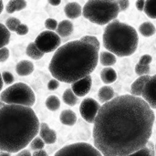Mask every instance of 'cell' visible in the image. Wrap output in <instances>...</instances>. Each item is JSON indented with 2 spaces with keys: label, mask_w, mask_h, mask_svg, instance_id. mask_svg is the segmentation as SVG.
<instances>
[{
  "label": "cell",
  "mask_w": 156,
  "mask_h": 156,
  "mask_svg": "<svg viewBox=\"0 0 156 156\" xmlns=\"http://www.w3.org/2000/svg\"><path fill=\"white\" fill-rule=\"evenodd\" d=\"M34 69V64L32 63V61L29 60H21L16 66V71L20 77H25L32 74Z\"/></svg>",
  "instance_id": "4fadbf2b"
},
{
  "label": "cell",
  "mask_w": 156,
  "mask_h": 156,
  "mask_svg": "<svg viewBox=\"0 0 156 156\" xmlns=\"http://www.w3.org/2000/svg\"><path fill=\"white\" fill-rule=\"evenodd\" d=\"M30 148L32 151H37V150H40V149H44L45 147V143L43 142V140L40 137H34L32 139V141L29 143Z\"/></svg>",
  "instance_id": "83f0119b"
},
{
  "label": "cell",
  "mask_w": 156,
  "mask_h": 156,
  "mask_svg": "<svg viewBox=\"0 0 156 156\" xmlns=\"http://www.w3.org/2000/svg\"><path fill=\"white\" fill-rule=\"evenodd\" d=\"M102 104L93 122L94 146L102 155H133L146 145L155 114L144 100L126 94Z\"/></svg>",
  "instance_id": "6da1fadb"
},
{
  "label": "cell",
  "mask_w": 156,
  "mask_h": 156,
  "mask_svg": "<svg viewBox=\"0 0 156 156\" xmlns=\"http://www.w3.org/2000/svg\"><path fill=\"white\" fill-rule=\"evenodd\" d=\"M151 76L149 75H143L140 76L131 86V94L133 96H138L140 97L143 91V89L145 85V83L147 82V80L150 79Z\"/></svg>",
  "instance_id": "2e32d148"
},
{
  "label": "cell",
  "mask_w": 156,
  "mask_h": 156,
  "mask_svg": "<svg viewBox=\"0 0 156 156\" xmlns=\"http://www.w3.org/2000/svg\"><path fill=\"white\" fill-rule=\"evenodd\" d=\"M59 121L64 125L73 126L77 122V115L71 110H64L59 115Z\"/></svg>",
  "instance_id": "e0dca14e"
},
{
  "label": "cell",
  "mask_w": 156,
  "mask_h": 156,
  "mask_svg": "<svg viewBox=\"0 0 156 156\" xmlns=\"http://www.w3.org/2000/svg\"><path fill=\"white\" fill-rule=\"evenodd\" d=\"M144 3H145V0H137L136 1V8L139 11H144Z\"/></svg>",
  "instance_id": "ab89813d"
},
{
  "label": "cell",
  "mask_w": 156,
  "mask_h": 156,
  "mask_svg": "<svg viewBox=\"0 0 156 156\" xmlns=\"http://www.w3.org/2000/svg\"><path fill=\"white\" fill-rule=\"evenodd\" d=\"M5 102H3V101H0V108H1V107H2V106H4V105H5Z\"/></svg>",
  "instance_id": "7dc6e473"
},
{
  "label": "cell",
  "mask_w": 156,
  "mask_h": 156,
  "mask_svg": "<svg viewBox=\"0 0 156 156\" xmlns=\"http://www.w3.org/2000/svg\"><path fill=\"white\" fill-rule=\"evenodd\" d=\"M0 101L6 104L32 107L36 102V96L28 85L23 82H18L10 85L3 90L0 93Z\"/></svg>",
  "instance_id": "8992f818"
},
{
  "label": "cell",
  "mask_w": 156,
  "mask_h": 156,
  "mask_svg": "<svg viewBox=\"0 0 156 156\" xmlns=\"http://www.w3.org/2000/svg\"><path fill=\"white\" fill-rule=\"evenodd\" d=\"M155 83H156V76H152L145 83L141 96L142 99L144 100L149 106L153 109H156V101H155Z\"/></svg>",
  "instance_id": "30bf717a"
},
{
  "label": "cell",
  "mask_w": 156,
  "mask_h": 156,
  "mask_svg": "<svg viewBox=\"0 0 156 156\" xmlns=\"http://www.w3.org/2000/svg\"><path fill=\"white\" fill-rule=\"evenodd\" d=\"M156 0H145L144 11L152 19L156 18V10H155Z\"/></svg>",
  "instance_id": "4316f807"
},
{
  "label": "cell",
  "mask_w": 156,
  "mask_h": 156,
  "mask_svg": "<svg viewBox=\"0 0 156 156\" xmlns=\"http://www.w3.org/2000/svg\"><path fill=\"white\" fill-rule=\"evenodd\" d=\"M119 13L116 0H88L82 9V15L86 19L100 26L116 19Z\"/></svg>",
  "instance_id": "5b68a950"
},
{
  "label": "cell",
  "mask_w": 156,
  "mask_h": 156,
  "mask_svg": "<svg viewBox=\"0 0 156 156\" xmlns=\"http://www.w3.org/2000/svg\"><path fill=\"white\" fill-rule=\"evenodd\" d=\"M15 32L19 36H25V35H27L28 33V27L27 25H25V24L20 23L17 26V27L16 28Z\"/></svg>",
  "instance_id": "e575fe53"
},
{
  "label": "cell",
  "mask_w": 156,
  "mask_h": 156,
  "mask_svg": "<svg viewBox=\"0 0 156 156\" xmlns=\"http://www.w3.org/2000/svg\"><path fill=\"white\" fill-rule=\"evenodd\" d=\"M48 3H49L51 5H53V6H58V5H59L60 3H61V0H48Z\"/></svg>",
  "instance_id": "7bdbcfd3"
},
{
  "label": "cell",
  "mask_w": 156,
  "mask_h": 156,
  "mask_svg": "<svg viewBox=\"0 0 156 156\" xmlns=\"http://www.w3.org/2000/svg\"><path fill=\"white\" fill-rule=\"evenodd\" d=\"M64 11L67 17L70 19H76L80 17L82 14V8L80 5L76 2H70L68 5H66Z\"/></svg>",
  "instance_id": "5bb4252c"
},
{
  "label": "cell",
  "mask_w": 156,
  "mask_h": 156,
  "mask_svg": "<svg viewBox=\"0 0 156 156\" xmlns=\"http://www.w3.org/2000/svg\"><path fill=\"white\" fill-rule=\"evenodd\" d=\"M16 154L18 156H31L32 155V154L29 152V151H27V150H25V149H22V150H20L19 152H17L16 153Z\"/></svg>",
  "instance_id": "b9f144b4"
},
{
  "label": "cell",
  "mask_w": 156,
  "mask_h": 156,
  "mask_svg": "<svg viewBox=\"0 0 156 156\" xmlns=\"http://www.w3.org/2000/svg\"><path fill=\"white\" fill-rule=\"evenodd\" d=\"M33 156H48L47 152L44 150V149H40V150H37V151H34V153L32 154Z\"/></svg>",
  "instance_id": "60d3db41"
},
{
  "label": "cell",
  "mask_w": 156,
  "mask_h": 156,
  "mask_svg": "<svg viewBox=\"0 0 156 156\" xmlns=\"http://www.w3.org/2000/svg\"><path fill=\"white\" fill-rule=\"evenodd\" d=\"M139 32L146 37H152L155 34V27L151 22H144L139 27Z\"/></svg>",
  "instance_id": "cb8c5ba5"
},
{
  "label": "cell",
  "mask_w": 156,
  "mask_h": 156,
  "mask_svg": "<svg viewBox=\"0 0 156 156\" xmlns=\"http://www.w3.org/2000/svg\"><path fill=\"white\" fill-rule=\"evenodd\" d=\"M114 90L111 86H103L100 89L98 98L101 103H105L114 98Z\"/></svg>",
  "instance_id": "ac0fdd59"
},
{
  "label": "cell",
  "mask_w": 156,
  "mask_h": 156,
  "mask_svg": "<svg viewBox=\"0 0 156 156\" xmlns=\"http://www.w3.org/2000/svg\"><path fill=\"white\" fill-rule=\"evenodd\" d=\"M11 154H10V153H8V152L0 150V156H10Z\"/></svg>",
  "instance_id": "ee69618b"
},
{
  "label": "cell",
  "mask_w": 156,
  "mask_h": 156,
  "mask_svg": "<svg viewBox=\"0 0 156 156\" xmlns=\"http://www.w3.org/2000/svg\"><path fill=\"white\" fill-rule=\"evenodd\" d=\"M3 85H4V81H3V79H2V75H1V72H0V92L3 89Z\"/></svg>",
  "instance_id": "f6af8a7d"
},
{
  "label": "cell",
  "mask_w": 156,
  "mask_h": 156,
  "mask_svg": "<svg viewBox=\"0 0 156 156\" xmlns=\"http://www.w3.org/2000/svg\"><path fill=\"white\" fill-rule=\"evenodd\" d=\"M39 120L31 107L5 104L0 108V150L16 154L39 131Z\"/></svg>",
  "instance_id": "3957f363"
},
{
  "label": "cell",
  "mask_w": 156,
  "mask_h": 156,
  "mask_svg": "<svg viewBox=\"0 0 156 156\" xmlns=\"http://www.w3.org/2000/svg\"><path fill=\"white\" fill-rule=\"evenodd\" d=\"M150 65H142V64H137L135 66V73L139 76L143 75H148L151 71L150 69Z\"/></svg>",
  "instance_id": "f546056e"
},
{
  "label": "cell",
  "mask_w": 156,
  "mask_h": 156,
  "mask_svg": "<svg viewBox=\"0 0 156 156\" xmlns=\"http://www.w3.org/2000/svg\"><path fill=\"white\" fill-rule=\"evenodd\" d=\"M80 40L85 41V42H88V43L95 46L98 48H100V47H101V44H100L99 39L96 37H93V36H84V37H82L80 38Z\"/></svg>",
  "instance_id": "1f68e13d"
},
{
  "label": "cell",
  "mask_w": 156,
  "mask_h": 156,
  "mask_svg": "<svg viewBox=\"0 0 156 156\" xmlns=\"http://www.w3.org/2000/svg\"><path fill=\"white\" fill-rule=\"evenodd\" d=\"M120 11H125L130 6V1L129 0H116Z\"/></svg>",
  "instance_id": "74e56055"
},
{
  "label": "cell",
  "mask_w": 156,
  "mask_h": 156,
  "mask_svg": "<svg viewBox=\"0 0 156 156\" xmlns=\"http://www.w3.org/2000/svg\"><path fill=\"white\" fill-rule=\"evenodd\" d=\"M26 7H27L26 0H10L5 6V11L8 14H13L16 11H21Z\"/></svg>",
  "instance_id": "44dd1931"
},
{
  "label": "cell",
  "mask_w": 156,
  "mask_h": 156,
  "mask_svg": "<svg viewBox=\"0 0 156 156\" xmlns=\"http://www.w3.org/2000/svg\"><path fill=\"white\" fill-rule=\"evenodd\" d=\"M102 40L108 51L122 58L129 57L136 51L139 37L134 27L113 19L106 26Z\"/></svg>",
  "instance_id": "277c9868"
},
{
  "label": "cell",
  "mask_w": 156,
  "mask_h": 156,
  "mask_svg": "<svg viewBox=\"0 0 156 156\" xmlns=\"http://www.w3.org/2000/svg\"><path fill=\"white\" fill-rule=\"evenodd\" d=\"M133 155H144V156H154V150L149 148L147 145H144L143 148L139 149L138 151H136L135 153L133 154Z\"/></svg>",
  "instance_id": "4dcf8cb0"
},
{
  "label": "cell",
  "mask_w": 156,
  "mask_h": 156,
  "mask_svg": "<svg viewBox=\"0 0 156 156\" xmlns=\"http://www.w3.org/2000/svg\"><path fill=\"white\" fill-rule=\"evenodd\" d=\"M3 9H4V5H3V1H2V0H0V14L2 13Z\"/></svg>",
  "instance_id": "bcb514c9"
},
{
  "label": "cell",
  "mask_w": 156,
  "mask_h": 156,
  "mask_svg": "<svg viewBox=\"0 0 156 156\" xmlns=\"http://www.w3.org/2000/svg\"><path fill=\"white\" fill-rule=\"evenodd\" d=\"M101 79L105 84H112L117 80V73L112 68L106 67L101 72Z\"/></svg>",
  "instance_id": "ffe728a7"
},
{
  "label": "cell",
  "mask_w": 156,
  "mask_h": 156,
  "mask_svg": "<svg viewBox=\"0 0 156 156\" xmlns=\"http://www.w3.org/2000/svg\"><path fill=\"white\" fill-rule=\"evenodd\" d=\"M91 85H92V79L90 75H88L84 78H81L72 82L71 90L78 97H84L90 92L91 89Z\"/></svg>",
  "instance_id": "8fae6325"
},
{
  "label": "cell",
  "mask_w": 156,
  "mask_h": 156,
  "mask_svg": "<svg viewBox=\"0 0 156 156\" xmlns=\"http://www.w3.org/2000/svg\"><path fill=\"white\" fill-rule=\"evenodd\" d=\"M99 61L104 67H111L113 66L117 59L114 54L110 51H102L99 53Z\"/></svg>",
  "instance_id": "d6986e66"
},
{
  "label": "cell",
  "mask_w": 156,
  "mask_h": 156,
  "mask_svg": "<svg viewBox=\"0 0 156 156\" xmlns=\"http://www.w3.org/2000/svg\"><path fill=\"white\" fill-rule=\"evenodd\" d=\"M61 43L60 37L51 30H46L41 32L35 40V44L37 48L45 53H49L56 50Z\"/></svg>",
  "instance_id": "ba28073f"
},
{
  "label": "cell",
  "mask_w": 156,
  "mask_h": 156,
  "mask_svg": "<svg viewBox=\"0 0 156 156\" xmlns=\"http://www.w3.org/2000/svg\"><path fill=\"white\" fill-rule=\"evenodd\" d=\"M39 137L43 140L45 144H53L57 142V133L54 130L50 129L49 126L41 122L39 124Z\"/></svg>",
  "instance_id": "7c38bea8"
},
{
  "label": "cell",
  "mask_w": 156,
  "mask_h": 156,
  "mask_svg": "<svg viewBox=\"0 0 156 156\" xmlns=\"http://www.w3.org/2000/svg\"><path fill=\"white\" fill-rule=\"evenodd\" d=\"M73 24L69 20H62L59 23H58V27L56 29L57 34L61 37H69L72 34L73 32Z\"/></svg>",
  "instance_id": "9a60e30c"
},
{
  "label": "cell",
  "mask_w": 156,
  "mask_h": 156,
  "mask_svg": "<svg viewBox=\"0 0 156 156\" xmlns=\"http://www.w3.org/2000/svg\"><path fill=\"white\" fill-rule=\"evenodd\" d=\"M153 61V57L151 55H144L139 59V64L142 65H150Z\"/></svg>",
  "instance_id": "8d00e7d4"
},
{
  "label": "cell",
  "mask_w": 156,
  "mask_h": 156,
  "mask_svg": "<svg viewBox=\"0 0 156 156\" xmlns=\"http://www.w3.org/2000/svg\"><path fill=\"white\" fill-rule=\"evenodd\" d=\"M26 53L29 58H31L32 59H35V60L40 59L44 56V53L37 48L35 42H31L27 45V49H26Z\"/></svg>",
  "instance_id": "7402d4cb"
},
{
  "label": "cell",
  "mask_w": 156,
  "mask_h": 156,
  "mask_svg": "<svg viewBox=\"0 0 156 156\" xmlns=\"http://www.w3.org/2000/svg\"><path fill=\"white\" fill-rule=\"evenodd\" d=\"M9 58V50L7 48L3 47L0 48V62H5Z\"/></svg>",
  "instance_id": "d590c367"
},
{
  "label": "cell",
  "mask_w": 156,
  "mask_h": 156,
  "mask_svg": "<svg viewBox=\"0 0 156 156\" xmlns=\"http://www.w3.org/2000/svg\"><path fill=\"white\" fill-rule=\"evenodd\" d=\"M45 27L48 30L55 31L58 27V22H57V20H55L53 18H48L45 21Z\"/></svg>",
  "instance_id": "836d02e7"
},
{
  "label": "cell",
  "mask_w": 156,
  "mask_h": 156,
  "mask_svg": "<svg viewBox=\"0 0 156 156\" xmlns=\"http://www.w3.org/2000/svg\"><path fill=\"white\" fill-rule=\"evenodd\" d=\"M100 103L91 98H87L82 101L80 106V113L83 120L89 123H93L97 112L100 109Z\"/></svg>",
  "instance_id": "9c48e42d"
},
{
  "label": "cell",
  "mask_w": 156,
  "mask_h": 156,
  "mask_svg": "<svg viewBox=\"0 0 156 156\" xmlns=\"http://www.w3.org/2000/svg\"><path fill=\"white\" fill-rule=\"evenodd\" d=\"M99 50L80 39L69 41L57 48L48 66L49 72L58 81L72 83L94 71L99 61Z\"/></svg>",
  "instance_id": "7a4b0ae2"
},
{
  "label": "cell",
  "mask_w": 156,
  "mask_h": 156,
  "mask_svg": "<svg viewBox=\"0 0 156 156\" xmlns=\"http://www.w3.org/2000/svg\"><path fill=\"white\" fill-rule=\"evenodd\" d=\"M58 86H59V81L56 79L49 80V82L48 83V89L49 90H55L58 88Z\"/></svg>",
  "instance_id": "f35d334b"
},
{
  "label": "cell",
  "mask_w": 156,
  "mask_h": 156,
  "mask_svg": "<svg viewBox=\"0 0 156 156\" xmlns=\"http://www.w3.org/2000/svg\"><path fill=\"white\" fill-rule=\"evenodd\" d=\"M1 75H2V79H3L4 84L11 85L15 81V78H14L13 74H11L8 71H4L3 73H1Z\"/></svg>",
  "instance_id": "d6a6232c"
},
{
  "label": "cell",
  "mask_w": 156,
  "mask_h": 156,
  "mask_svg": "<svg viewBox=\"0 0 156 156\" xmlns=\"http://www.w3.org/2000/svg\"><path fill=\"white\" fill-rule=\"evenodd\" d=\"M60 155L101 156L102 154L95 146L90 144L77 143V144L66 145L55 154V156Z\"/></svg>",
  "instance_id": "52a82bcc"
},
{
  "label": "cell",
  "mask_w": 156,
  "mask_h": 156,
  "mask_svg": "<svg viewBox=\"0 0 156 156\" xmlns=\"http://www.w3.org/2000/svg\"><path fill=\"white\" fill-rule=\"evenodd\" d=\"M46 107L51 111V112H56L59 109L60 107V101L59 99L55 96V95H50L47 98L46 100Z\"/></svg>",
  "instance_id": "484cf974"
},
{
  "label": "cell",
  "mask_w": 156,
  "mask_h": 156,
  "mask_svg": "<svg viewBox=\"0 0 156 156\" xmlns=\"http://www.w3.org/2000/svg\"><path fill=\"white\" fill-rule=\"evenodd\" d=\"M10 31L7 29V27L0 23V48L3 47H5L9 41H10Z\"/></svg>",
  "instance_id": "d4e9b609"
},
{
  "label": "cell",
  "mask_w": 156,
  "mask_h": 156,
  "mask_svg": "<svg viewBox=\"0 0 156 156\" xmlns=\"http://www.w3.org/2000/svg\"><path fill=\"white\" fill-rule=\"evenodd\" d=\"M20 23H21V22H20V20H19L18 18H16V17H9V18L6 19L5 26L7 27V29H8L9 31L15 32L16 28L17 27V26H18Z\"/></svg>",
  "instance_id": "f1b7e54d"
},
{
  "label": "cell",
  "mask_w": 156,
  "mask_h": 156,
  "mask_svg": "<svg viewBox=\"0 0 156 156\" xmlns=\"http://www.w3.org/2000/svg\"><path fill=\"white\" fill-rule=\"evenodd\" d=\"M62 100L63 101L69 106H74L79 102V98L78 96L72 91L71 89H67L62 96Z\"/></svg>",
  "instance_id": "603a6c76"
}]
</instances>
